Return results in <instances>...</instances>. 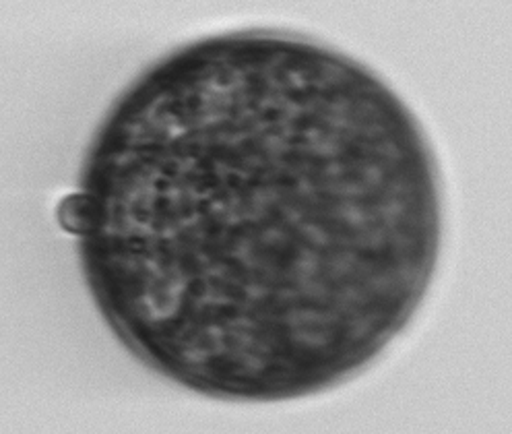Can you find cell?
Instances as JSON below:
<instances>
[{
	"label": "cell",
	"mask_w": 512,
	"mask_h": 434,
	"mask_svg": "<svg viewBox=\"0 0 512 434\" xmlns=\"http://www.w3.org/2000/svg\"><path fill=\"white\" fill-rule=\"evenodd\" d=\"M58 220L67 232L89 236L95 230V226H98V203H95V199L89 193H75L67 199H62L58 209Z\"/></svg>",
	"instance_id": "6da1fadb"
}]
</instances>
